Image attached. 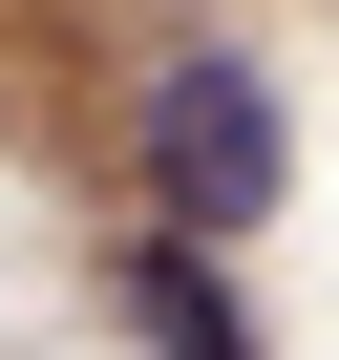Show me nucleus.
Masks as SVG:
<instances>
[{
	"label": "nucleus",
	"mask_w": 339,
	"mask_h": 360,
	"mask_svg": "<svg viewBox=\"0 0 339 360\" xmlns=\"http://www.w3.org/2000/svg\"><path fill=\"white\" fill-rule=\"evenodd\" d=\"M148 233H255L276 191H297V127H276V85H255V43H170V85H148Z\"/></svg>",
	"instance_id": "nucleus-1"
},
{
	"label": "nucleus",
	"mask_w": 339,
	"mask_h": 360,
	"mask_svg": "<svg viewBox=\"0 0 339 360\" xmlns=\"http://www.w3.org/2000/svg\"><path fill=\"white\" fill-rule=\"evenodd\" d=\"M127 318H148V360H255V318H234L212 233H148V255H127Z\"/></svg>",
	"instance_id": "nucleus-2"
}]
</instances>
